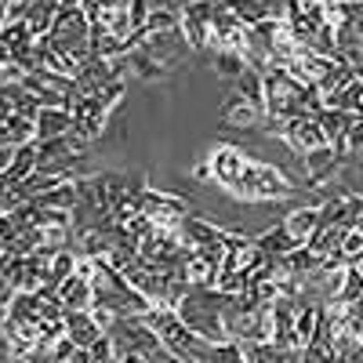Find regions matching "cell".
I'll return each instance as SVG.
<instances>
[{
    "mask_svg": "<svg viewBox=\"0 0 363 363\" xmlns=\"http://www.w3.org/2000/svg\"><path fill=\"white\" fill-rule=\"evenodd\" d=\"M15 222H11V215H4V211H0V240H4V244H11L15 240Z\"/></svg>",
    "mask_w": 363,
    "mask_h": 363,
    "instance_id": "cell-41",
    "label": "cell"
},
{
    "mask_svg": "<svg viewBox=\"0 0 363 363\" xmlns=\"http://www.w3.org/2000/svg\"><path fill=\"white\" fill-rule=\"evenodd\" d=\"M145 359L149 363H189V359H182V356H174L171 349H164V345H157V349H149L145 352Z\"/></svg>",
    "mask_w": 363,
    "mask_h": 363,
    "instance_id": "cell-40",
    "label": "cell"
},
{
    "mask_svg": "<svg viewBox=\"0 0 363 363\" xmlns=\"http://www.w3.org/2000/svg\"><path fill=\"white\" fill-rule=\"evenodd\" d=\"M342 236H345V225H320V229L306 240V247H309L316 258L338 255V251H342Z\"/></svg>",
    "mask_w": 363,
    "mask_h": 363,
    "instance_id": "cell-23",
    "label": "cell"
},
{
    "mask_svg": "<svg viewBox=\"0 0 363 363\" xmlns=\"http://www.w3.org/2000/svg\"><path fill=\"white\" fill-rule=\"evenodd\" d=\"M327 301H330V298H327ZM335 301H342V306H356V301H363V280H359V272H356L352 265L342 272V287H338Z\"/></svg>",
    "mask_w": 363,
    "mask_h": 363,
    "instance_id": "cell-32",
    "label": "cell"
},
{
    "mask_svg": "<svg viewBox=\"0 0 363 363\" xmlns=\"http://www.w3.org/2000/svg\"><path fill=\"white\" fill-rule=\"evenodd\" d=\"M298 189H301V186H298V182H291L280 167H272V164L251 157L247 167H244V178H240L236 196H240V200H255V203H277V200L294 196Z\"/></svg>",
    "mask_w": 363,
    "mask_h": 363,
    "instance_id": "cell-1",
    "label": "cell"
},
{
    "mask_svg": "<svg viewBox=\"0 0 363 363\" xmlns=\"http://www.w3.org/2000/svg\"><path fill=\"white\" fill-rule=\"evenodd\" d=\"M55 294H58V301L66 306V313H87L91 306H95V287H91L84 277H77V272L58 284Z\"/></svg>",
    "mask_w": 363,
    "mask_h": 363,
    "instance_id": "cell-15",
    "label": "cell"
},
{
    "mask_svg": "<svg viewBox=\"0 0 363 363\" xmlns=\"http://www.w3.org/2000/svg\"><path fill=\"white\" fill-rule=\"evenodd\" d=\"M128 69L142 80V84H160V80H167L171 77V69L164 66V62H157L149 51H142V48H135L131 55H128Z\"/></svg>",
    "mask_w": 363,
    "mask_h": 363,
    "instance_id": "cell-20",
    "label": "cell"
},
{
    "mask_svg": "<svg viewBox=\"0 0 363 363\" xmlns=\"http://www.w3.org/2000/svg\"><path fill=\"white\" fill-rule=\"evenodd\" d=\"M138 207H142V215L153 222L157 229H178L182 218L189 215V200H186V196L160 193V189H153V186H142V189H138Z\"/></svg>",
    "mask_w": 363,
    "mask_h": 363,
    "instance_id": "cell-4",
    "label": "cell"
},
{
    "mask_svg": "<svg viewBox=\"0 0 363 363\" xmlns=\"http://www.w3.org/2000/svg\"><path fill=\"white\" fill-rule=\"evenodd\" d=\"M211 66H215V77L225 84H236V77L247 69V58L240 51H211Z\"/></svg>",
    "mask_w": 363,
    "mask_h": 363,
    "instance_id": "cell-27",
    "label": "cell"
},
{
    "mask_svg": "<svg viewBox=\"0 0 363 363\" xmlns=\"http://www.w3.org/2000/svg\"><path fill=\"white\" fill-rule=\"evenodd\" d=\"M174 233H178L182 244L193 247V251H196V247H215V244H222V236H225V229H222V225H211L207 218L193 215V211H189L186 218H182V225H178Z\"/></svg>",
    "mask_w": 363,
    "mask_h": 363,
    "instance_id": "cell-14",
    "label": "cell"
},
{
    "mask_svg": "<svg viewBox=\"0 0 363 363\" xmlns=\"http://www.w3.org/2000/svg\"><path fill=\"white\" fill-rule=\"evenodd\" d=\"M102 335H106V330L95 323V316H91V313H66V338L77 349H91Z\"/></svg>",
    "mask_w": 363,
    "mask_h": 363,
    "instance_id": "cell-16",
    "label": "cell"
},
{
    "mask_svg": "<svg viewBox=\"0 0 363 363\" xmlns=\"http://www.w3.org/2000/svg\"><path fill=\"white\" fill-rule=\"evenodd\" d=\"M120 363H149L142 352H128V356H120Z\"/></svg>",
    "mask_w": 363,
    "mask_h": 363,
    "instance_id": "cell-43",
    "label": "cell"
},
{
    "mask_svg": "<svg viewBox=\"0 0 363 363\" xmlns=\"http://www.w3.org/2000/svg\"><path fill=\"white\" fill-rule=\"evenodd\" d=\"M218 4L215 0H186L178 8V29L186 37L189 51H211V18H215Z\"/></svg>",
    "mask_w": 363,
    "mask_h": 363,
    "instance_id": "cell-5",
    "label": "cell"
},
{
    "mask_svg": "<svg viewBox=\"0 0 363 363\" xmlns=\"http://www.w3.org/2000/svg\"><path fill=\"white\" fill-rule=\"evenodd\" d=\"M284 265L294 272V277L306 280V277H313V272L320 269V258H316L306 244H301V247H294V251H287V255H284Z\"/></svg>",
    "mask_w": 363,
    "mask_h": 363,
    "instance_id": "cell-31",
    "label": "cell"
},
{
    "mask_svg": "<svg viewBox=\"0 0 363 363\" xmlns=\"http://www.w3.org/2000/svg\"><path fill=\"white\" fill-rule=\"evenodd\" d=\"M233 91H236V95H244V99H247L251 106H258V109L265 113V73H262V69L247 66L244 73L236 77Z\"/></svg>",
    "mask_w": 363,
    "mask_h": 363,
    "instance_id": "cell-22",
    "label": "cell"
},
{
    "mask_svg": "<svg viewBox=\"0 0 363 363\" xmlns=\"http://www.w3.org/2000/svg\"><path fill=\"white\" fill-rule=\"evenodd\" d=\"M352 77H356V69H352L349 62H342V58H335V66H330V69L316 80V91H320L323 99H330V95H338V91H342Z\"/></svg>",
    "mask_w": 363,
    "mask_h": 363,
    "instance_id": "cell-28",
    "label": "cell"
},
{
    "mask_svg": "<svg viewBox=\"0 0 363 363\" xmlns=\"http://www.w3.org/2000/svg\"><path fill=\"white\" fill-rule=\"evenodd\" d=\"M255 244H258V251H262V255H269V258H284L287 251L301 247L298 240L284 229V222H280V225H269L262 236H255Z\"/></svg>",
    "mask_w": 363,
    "mask_h": 363,
    "instance_id": "cell-21",
    "label": "cell"
},
{
    "mask_svg": "<svg viewBox=\"0 0 363 363\" xmlns=\"http://www.w3.org/2000/svg\"><path fill=\"white\" fill-rule=\"evenodd\" d=\"M352 269L359 272V280H363V258H356V262H352Z\"/></svg>",
    "mask_w": 363,
    "mask_h": 363,
    "instance_id": "cell-44",
    "label": "cell"
},
{
    "mask_svg": "<svg viewBox=\"0 0 363 363\" xmlns=\"http://www.w3.org/2000/svg\"><path fill=\"white\" fill-rule=\"evenodd\" d=\"M284 29V15H269L255 26H247V48H244V58L247 66L255 69H269V51H272V40H277V33Z\"/></svg>",
    "mask_w": 363,
    "mask_h": 363,
    "instance_id": "cell-8",
    "label": "cell"
},
{
    "mask_svg": "<svg viewBox=\"0 0 363 363\" xmlns=\"http://www.w3.org/2000/svg\"><path fill=\"white\" fill-rule=\"evenodd\" d=\"M247 160H251V157H247L240 145H218L215 153L207 157V164H211V178H215L225 193H233V196H236V189H240V178H244Z\"/></svg>",
    "mask_w": 363,
    "mask_h": 363,
    "instance_id": "cell-6",
    "label": "cell"
},
{
    "mask_svg": "<svg viewBox=\"0 0 363 363\" xmlns=\"http://www.w3.org/2000/svg\"><path fill=\"white\" fill-rule=\"evenodd\" d=\"M171 29H178V8H157V11H149L142 37H149V33H171Z\"/></svg>",
    "mask_w": 363,
    "mask_h": 363,
    "instance_id": "cell-33",
    "label": "cell"
},
{
    "mask_svg": "<svg viewBox=\"0 0 363 363\" xmlns=\"http://www.w3.org/2000/svg\"><path fill=\"white\" fill-rule=\"evenodd\" d=\"M218 120L222 128H233V131H251L255 124H262V109L251 106L244 95H236V91H229L222 109H218Z\"/></svg>",
    "mask_w": 363,
    "mask_h": 363,
    "instance_id": "cell-13",
    "label": "cell"
},
{
    "mask_svg": "<svg viewBox=\"0 0 363 363\" xmlns=\"http://www.w3.org/2000/svg\"><path fill=\"white\" fill-rule=\"evenodd\" d=\"M316 323H320V306H298V313H294V345L301 349L313 335H316Z\"/></svg>",
    "mask_w": 363,
    "mask_h": 363,
    "instance_id": "cell-30",
    "label": "cell"
},
{
    "mask_svg": "<svg viewBox=\"0 0 363 363\" xmlns=\"http://www.w3.org/2000/svg\"><path fill=\"white\" fill-rule=\"evenodd\" d=\"M301 167H306V182H298V186L301 189H323L327 182L338 178V171L345 167V157L335 153L330 145H320V149L301 157Z\"/></svg>",
    "mask_w": 363,
    "mask_h": 363,
    "instance_id": "cell-7",
    "label": "cell"
},
{
    "mask_svg": "<svg viewBox=\"0 0 363 363\" xmlns=\"http://www.w3.org/2000/svg\"><path fill=\"white\" fill-rule=\"evenodd\" d=\"M301 95H306V84L294 80L287 69H265V113L262 116L291 120L298 113H306L301 109Z\"/></svg>",
    "mask_w": 363,
    "mask_h": 363,
    "instance_id": "cell-3",
    "label": "cell"
},
{
    "mask_svg": "<svg viewBox=\"0 0 363 363\" xmlns=\"http://www.w3.org/2000/svg\"><path fill=\"white\" fill-rule=\"evenodd\" d=\"M77 251H69V247H58L55 251V258H51V269H48V284L44 287H58V284H62L66 277H73V272H77Z\"/></svg>",
    "mask_w": 363,
    "mask_h": 363,
    "instance_id": "cell-29",
    "label": "cell"
},
{
    "mask_svg": "<svg viewBox=\"0 0 363 363\" xmlns=\"http://www.w3.org/2000/svg\"><path fill=\"white\" fill-rule=\"evenodd\" d=\"M244 352L255 363H301V349H284V345H272V342L244 345Z\"/></svg>",
    "mask_w": 363,
    "mask_h": 363,
    "instance_id": "cell-26",
    "label": "cell"
},
{
    "mask_svg": "<svg viewBox=\"0 0 363 363\" xmlns=\"http://www.w3.org/2000/svg\"><path fill=\"white\" fill-rule=\"evenodd\" d=\"M55 4H62V0H55Z\"/></svg>",
    "mask_w": 363,
    "mask_h": 363,
    "instance_id": "cell-45",
    "label": "cell"
},
{
    "mask_svg": "<svg viewBox=\"0 0 363 363\" xmlns=\"http://www.w3.org/2000/svg\"><path fill=\"white\" fill-rule=\"evenodd\" d=\"M247 48V26L240 22L233 11L218 8L215 18H211V51H240Z\"/></svg>",
    "mask_w": 363,
    "mask_h": 363,
    "instance_id": "cell-10",
    "label": "cell"
},
{
    "mask_svg": "<svg viewBox=\"0 0 363 363\" xmlns=\"http://www.w3.org/2000/svg\"><path fill=\"white\" fill-rule=\"evenodd\" d=\"M131 29H135V33H142V29H145V18H149V11H153V8H149V0H131Z\"/></svg>",
    "mask_w": 363,
    "mask_h": 363,
    "instance_id": "cell-37",
    "label": "cell"
},
{
    "mask_svg": "<svg viewBox=\"0 0 363 363\" xmlns=\"http://www.w3.org/2000/svg\"><path fill=\"white\" fill-rule=\"evenodd\" d=\"M323 106H330V109H345V113H352V116H363V80L352 77V80L338 91V95L323 99Z\"/></svg>",
    "mask_w": 363,
    "mask_h": 363,
    "instance_id": "cell-25",
    "label": "cell"
},
{
    "mask_svg": "<svg viewBox=\"0 0 363 363\" xmlns=\"http://www.w3.org/2000/svg\"><path fill=\"white\" fill-rule=\"evenodd\" d=\"M345 149H349V153H363V116H356V120H352L349 138H345Z\"/></svg>",
    "mask_w": 363,
    "mask_h": 363,
    "instance_id": "cell-38",
    "label": "cell"
},
{
    "mask_svg": "<svg viewBox=\"0 0 363 363\" xmlns=\"http://www.w3.org/2000/svg\"><path fill=\"white\" fill-rule=\"evenodd\" d=\"M8 363H15V359H8Z\"/></svg>",
    "mask_w": 363,
    "mask_h": 363,
    "instance_id": "cell-46",
    "label": "cell"
},
{
    "mask_svg": "<svg viewBox=\"0 0 363 363\" xmlns=\"http://www.w3.org/2000/svg\"><path fill=\"white\" fill-rule=\"evenodd\" d=\"M218 8H225V11H233L244 26H255V22H262V18H269L272 11H269V0H215Z\"/></svg>",
    "mask_w": 363,
    "mask_h": 363,
    "instance_id": "cell-24",
    "label": "cell"
},
{
    "mask_svg": "<svg viewBox=\"0 0 363 363\" xmlns=\"http://www.w3.org/2000/svg\"><path fill=\"white\" fill-rule=\"evenodd\" d=\"M193 182H200V186H207V182H215V178H211V164H207V160H200V164L193 167Z\"/></svg>",
    "mask_w": 363,
    "mask_h": 363,
    "instance_id": "cell-42",
    "label": "cell"
},
{
    "mask_svg": "<svg viewBox=\"0 0 363 363\" xmlns=\"http://www.w3.org/2000/svg\"><path fill=\"white\" fill-rule=\"evenodd\" d=\"M135 37H138V48L149 51V55L157 58V62H164L171 73H174V66L182 62V55L189 51L186 37H182V29H171V33H149V37L135 33Z\"/></svg>",
    "mask_w": 363,
    "mask_h": 363,
    "instance_id": "cell-11",
    "label": "cell"
},
{
    "mask_svg": "<svg viewBox=\"0 0 363 363\" xmlns=\"http://www.w3.org/2000/svg\"><path fill=\"white\" fill-rule=\"evenodd\" d=\"M106 8H109V0H80V11H84L87 22H99Z\"/></svg>",
    "mask_w": 363,
    "mask_h": 363,
    "instance_id": "cell-39",
    "label": "cell"
},
{
    "mask_svg": "<svg viewBox=\"0 0 363 363\" xmlns=\"http://www.w3.org/2000/svg\"><path fill=\"white\" fill-rule=\"evenodd\" d=\"M280 138L287 142V149H291L294 157H306V153H313V149L327 145V142H323V131H320V124H316V116H309V113H298V116L284 120Z\"/></svg>",
    "mask_w": 363,
    "mask_h": 363,
    "instance_id": "cell-9",
    "label": "cell"
},
{
    "mask_svg": "<svg viewBox=\"0 0 363 363\" xmlns=\"http://www.w3.org/2000/svg\"><path fill=\"white\" fill-rule=\"evenodd\" d=\"M73 356H77V345H73L66 335H62V338H58V342L48 349V359H51V363H69Z\"/></svg>",
    "mask_w": 363,
    "mask_h": 363,
    "instance_id": "cell-35",
    "label": "cell"
},
{
    "mask_svg": "<svg viewBox=\"0 0 363 363\" xmlns=\"http://www.w3.org/2000/svg\"><path fill=\"white\" fill-rule=\"evenodd\" d=\"M284 229L298 240V244H306V240L320 229V203H306V207H294V211H287Z\"/></svg>",
    "mask_w": 363,
    "mask_h": 363,
    "instance_id": "cell-17",
    "label": "cell"
},
{
    "mask_svg": "<svg viewBox=\"0 0 363 363\" xmlns=\"http://www.w3.org/2000/svg\"><path fill=\"white\" fill-rule=\"evenodd\" d=\"M352 120H356L352 113H345V109H330V106H323V109L316 113V124H320V131H323V142L335 149V153H342V157H349L345 138H349Z\"/></svg>",
    "mask_w": 363,
    "mask_h": 363,
    "instance_id": "cell-12",
    "label": "cell"
},
{
    "mask_svg": "<svg viewBox=\"0 0 363 363\" xmlns=\"http://www.w3.org/2000/svg\"><path fill=\"white\" fill-rule=\"evenodd\" d=\"M33 171H37V142H26L11 153V164L0 174V182H4V186H18V182H26Z\"/></svg>",
    "mask_w": 363,
    "mask_h": 363,
    "instance_id": "cell-18",
    "label": "cell"
},
{
    "mask_svg": "<svg viewBox=\"0 0 363 363\" xmlns=\"http://www.w3.org/2000/svg\"><path fill=\"white\" fill-rule=\"evenodd\" d=\"M91 22L84 18L80 8H58L55 22H51V33L44 37V44L55 51V55H62V58H73V62H87L91 58Z\"/></svg>",
    "mask_w": 363,
    "mask_h": 363,
    "instance_id": "cell-2",
    "label": "cell"
},
{
    "mask_svg": "<svg viewBox=\"0 0 363 363\" xmlns=\"http://www.w3.org/2000/svg\"><path fill=\"white\" fill-rule=\"evenodd\" d=\"M33 124H37V142L62 138V135L73 131V113L69 109H40Z\"/></svg>",
    "mask_w": 363,
    "mask_h": 363,
    "instance_id": "cell-19",
    "label": "cell"
},
{
    "mask_svg": "<svg viewBox=\"0 0 363 363\" xmlns=\"http://www.w3.org/2000/svg\"><path fill=\"white\" fill-rule=\"evenodd\" d=\"M342 255L349 258V265H352L356 258H363V236H359V233L345 229V236H342Z\"/></svg>",
    "mask_w": 363,
    "mask_h": 363,
    "instance_id": "cell-36",
    "label": "cell"
},
{
    "mask_svg": "<svg viewBox=\"0 0 363 363\" xmlns=\"http://www.w3.org/2000/svg\"><path fill=\"white\" fill-rule=\"evenodd\" d=\"M203 363H251V359H247V352H244L240 342H222V345H211Z\"/></svg>",
    "mask_w": 363,
    "mask_h": 363,
    "instance_id": "cell-34",
    "label": "cell"
}]
</instances>
